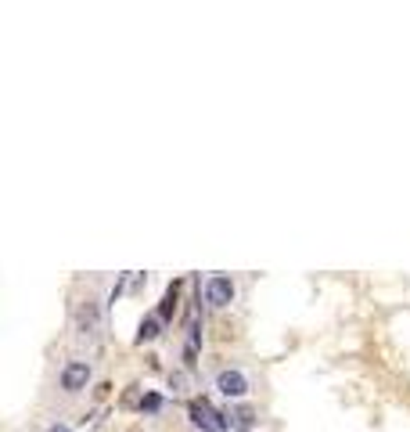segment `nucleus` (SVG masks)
Instances as JSON below:
<instances>
[{
    "label": "nucleus",
    "mask_w": 410,
    "mask_h": 432,
    "mask_svg": "<svg viewBox=\"0 0 410 432\" xmlns=\"http://www.w3.org/2000/svg\"><path fill=\"white\" fill-rule=\"evenodd\" d=\"M238 296V285H234V277L231 274H212L209 281H205V303L216 306V310H224V306H231Z\"/></svg>",
    "instance_id": "f257e3e1"
},
{
    "label": "nucleus",
    "mask_w": 410,
    "mask_h": 432,
    "mask_svg": "<svg viewBox=\"0 0 410 432\" xmlns=\"http://www.w3.org/2000/svg\"><path fill=\"white\" fill-rule=\"evenodd\" d=\"M216 393L227 396V400H241L252 393V382L245 371H238V367H224V371L216 375Z\"/></svg>",
    "instance_id": "f03ea898"
},
{
    "label": "nucleus",
    "mask_w": 410,
    "mask_h": 432,
    "mask_svg": "<svg viewBox=\"0 0 410 432\" xmlns=\"http://www.w3.org/2000/svg\"><path fill=\"white\" fill-rule=\"evenodd\" d=\"M90 386V364L87 360H69L61 367V389L65 393H83Z\"/></svg>",
    "instance_id": "7ed1b4c3"
},
{
    "label": "nucleus",
    "mask_w": 410,
    "mask_h": 432,
    "mask_svg": "<svg viewBox=\"0 0 410 432\" xmlns=\"http://www.w3.org/2000/svg\"><path fill=\"white\" fill-rule=\"evenodd\" d=\"M76 328H79L83 335H94V331H98V303H94V299L79 303V310H76Z\"/></svg>",
    "instance_id": "20e7f679"
},
{
    "label": "nucleus",
    "mask_w": 410,
    "mask_h": 432,
    "mask_svg": "<svg viewBox=\"0 0 410 432\" xmlns=\"http://www.w3.org/2000/svg\"><path fill=\"white\" fill-rule=\"evenodd\" d=\"M177 306H180V281H173V285L166 288V296H162V303H159V317H162V324H169V321H173V314H177Z\"/></svg>",
    "instance_id": "39448f33"
},
{
    "label": "nucleus",
    "mask_w": 410,
    "mask_h": 432,
    "mask_svg": "<svg viewBox=\"0 0 410 432\" xmlns=\"http://www.w3.org/2000/svg\"><path fill=\"white\" fill-rule=\"evenodd\" d=\"M227 418H231V428H238V432H252V428H256V411H252V407H231Z\"/></svg>",
    "instance_id": "423d86ee"
},
{
    "label": "nucleus",
    "mask_w": 410,
    "mask_h": 432,
    "mask_svg": "<svg viewBox=\"0 0 410 432\" xmlns=\"http://www.w3.org/2000/svg\"><path fill=\"white\" fill-rule=\"evenodd\" d=\"M159 331H162V317L159 314H148L144 321H141V328H137V343L144 346V343H155L159 338Z\"/></svg>",
    "instance_id": "0eeeda50"
},
{
    "label": "nucleus",
    "mask_w": 410,
    "mask_h": 432,
    "mask_svg": "<svg viewBox=\"0 0 410 432\" xmlns=\"http://www.w3.org/2000/svg\"><path fill=\"white\" fill-rule=\"evenodd\" d=\"M159 407H162V396H159V393H148V396L141 400V411H148V414H155Z\"/></svg>",
    "instance_id": "6e6552de"
},
{
    "label": "nucleus",
    "mask_w": 410,
    "mask_h": 432,
    "mask_svg": "<svg viewBox=\"0 0 410 432\" xmlns=\"http://www.w3.org/2000/svg\"><path fill=\"white\" fill-rule=\"evenodd\" d=\"M47 432H72V428H69V425H51Z\"/></svg>",
    "instance_id": "1a4fd4ad"
}]
</instances>
